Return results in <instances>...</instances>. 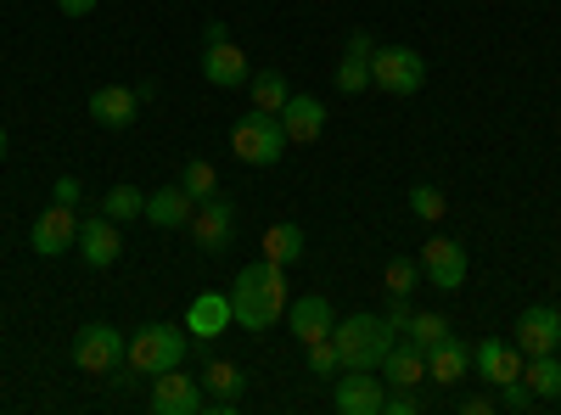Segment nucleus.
I'll return each instance as SVG.
<instances>
[{"label": "nucleus", "mask_w": 561, "mask_h": 415, "mask_svg": "<svg viewBox=\"0 0 561 415\" xmlns=\"http://www.w3.org/2000/svg\"><path fill=\"white\" fill-rule=\"evenodd\" d=\"M203 79L219 84V90H237L253 79V62L237 39H219V45H203Z\"/></svg>", "instance_id": "15"}, {"label": "nucleus", "mask_w": 561, "mask_h": 415, "mask_svg": "<svg viewBox=\"0 0 561 415\" xmlns=\"http://www.w3.org/2000/svg\"><path fill=\"white\" fill-rule=\"evenodd\" d=\"M421 410H427V399H421L415 388H393L388 404H382V415H421Z\"/></svg>", "instance_id": "34"}, {"label": "nucleus", "mask_w": 561, "mask_h": 415, "mask_svg": "<svg viewBox=\"0 0 561 415\" xmlns=\"http://www.w3.org/2000/svg\"><path fill=\"white\" fill-rule=\"evenodd\" d=\"M192 242L203 247V253H225L230 242H237V203L230 197H203L197 203V214H192Z\"/></svg>", "instance_id": "8"}, {"label": "nucleus", "mask_w": 561, "mask_h": 415, "mask_svg": "<svg viewBox=\"0 0 561 415\" xmlns=\"http://www.w3.org/2000/svg\"><path fill=\"white\" fill-rule=\"evenodd\" d=\"M118 253H124V230H118V219H107V214L79 219V258H84L90 269L118 264Z\"/></svg>", "instance_id": "14"}, {"label": "nucleus", "mask_w": 561, "mask_h": 415, "mask_svg": "<svg viewBox=\"0 0 561 415\" xmlns=\"http://www.w3.org/2000/svg\"><path fill=\"white\" fill-rule=\"evenodd\" d=\"M404 337H410L421 354H427L433 343H444V337H449V320H444L438 309H415V314H410V326H404Z\"/></svg>", "instance_id": "27"}, {"label": "nucleus", "mask_w": 561, "mask_h": 415, "mask_svg": "<svg viewBox=\"0 0 561 415\" xmlns=\"http://www.w3.org/2000/svg\"><path fill=\"white\" fill-rule=\"evenodd\" d=\"M460 410H466V415H489V410H494V393H466Z\"/></svg>", "instance_id": "38"}, {"label": "nucleus", "mask_w": 561, "mask_h": 415, "mask_svg": "<svg viewBox=\"0 0 561 415\" xmlns=\"http://www.w3.org/2000/svg\"><path fill=\"white\" fill-rule=\"evenodd\" d=\"M444 208H449V203H444V192H438V186H415V192H410V214H415V219L438 224V219H444Z\"/></svg>", "instance_id": "32"}, {"label": "nucleus", "mask_w": 561, "mask_h": 415, "mask_svg": "<svg viewBox=\"0 0 561 415\" xmlns=\"http://www.w3.org/2000/svg\"><path fill=\"white\" fill-rule=\"evenodd\" d=\"M523 382L534 388L539 404H556V399H561V359H556V354H528Z\"/></svg>", "instance_id": "24"}, {"label": "nucleus", "mask_w": 561, "mask_h": 415, "mask_svg": "<svg viewBox=\"0 0 561 415\" xmlns=\"http://www.w3.org/2000/svg\"><path fill=\"white\" fill-rule=\"evenodd\" d=\"M124 354H129V343H124L118 326H107V320H90V326H79V337H73V365L90 371V377H113L124 365Z\"/></svg>", "instance_id": "6"}, {"label": "nucleus", "mask_w": 561, "mask_h": 415, "mask_svg": "<svg viewBox=\"0 0 561 415\" xmlns=\"http://www.w3.org/2000/svg\"><path fill=\"white\" fill-rule=\"evenodd\" d=\"M287 303H293V292H287V269L280 264L259 258V264L237 269V287H230V320H237L242 332L280 326V320H287Z\"/></svg>", "instance_id": "1"}, {"label": "nucleus", "mask_w": 561, "mask_h": 415, "mask_svg": "<svg viewBox=\"0 0 561 415\" xmlns=\"http://www.w3.org/2000/svg\"><path fill=\"white\" fill-rule=\"evenodd\" d=\"M230 326H237V320H230V292H203V298H192V309H185V332H192L197 343H214Z\"/></svg>", "instance_id": "19"}, {"label": "nucleus", "mask_w": 561, "mask_h": 415, "mask_svg": "<svg viewBox=\"0 0 561 415\" xmlns=\"http://www.w3.org/2000/svg\"><path fill=\"white\" fill-rule=\"evenodd\" d=\"M152 415H197L208 399H203V377H185L180 365L174 371H158L152 377Z\"/></svg>", "instance_id": "9"}, {"label": "nucleus", "mask_w": 561, "mask_h": 415, "mask_svg": "<svg viewBox=\"0 0 561 415\" xmlns=\"http://www.w3.org/2000/svg\"><path fill=\"white\" fill-rule=\"evenodd\" d=\"M466 247L455 237H433V242H421V281L438 287V292H460L466 287Z\"/></svg>", "instance_id": "7"}, {"label": "nucleus", "mask_w": 561, "mask_h": 415, "mask_svg": "<svg viewBox=\"0 0 561 415\" xmlns=\"http://www.w3.org/2000/svg\"><path fill=\"white\" fill-rule=\"evenodd\" d=\"M511 343H517L523 354H556L561 348V314H556V303L523 309L517 326H511Z\"/></svg>", "instance_id": "13"}, {"label": "nucleus", "mask_w": 561, "mask_h": 415, "mask_svg": "<svg viewBox=\"0 0 561 415\" xmlns=\"http://www.w3.org/2000/svg\"><path fill=\"white\" fill-rule=\"evenodd\" d=\"M102 214L107 219H140V214H147V192H140V186H113L107 197H102Z\"/></svg>", "instance_id": "28"}, {"label": "nucleus", "mask_w": 561, "mask_h": 415, "mask_svg": "<svg viewBox=\"0 0 561 415\" xmlns=\"http://www.w3.org/2000/svg\"><path fill=\"white\" fill-rule=\"evenodd\" d=\"M0 163H7V129H0Z\"/></svg>", "instance_id": "42"}, {"label": "nucleus", "mask_w": 561, "mask_h": 415, "mask_svg": "<svg viewBox=\"0 0 561 415\" xmlns=\"http://www.w3.org/2000/svg\"><path fill=\"white\" fill-rule=\"evenodd\" d=\"M57 12L62 18H90V12H96V0H57Z\"/></svg>", "instance_id": "39"}, {"label": "nucleus", "mask_w": 561, "mask_h": 415, "mask_svg": "<svg viewBox=\"0 0 561 415\" xmlns=\"http://www.w3.org/2000/svg\"><path fill=\"white\" fill-rule=\"evenodd\" d=\"M280 129H287V141H293V147H309V141H320V129H325V102H314V96H298V90H293V102L280 107Z\"/></svg>", "instance_id": "20"}, {"label": "nucleus", "mask_w": 561, "mask_h": 415, "mask_svg": "<svg viewBox=\"0 0 561 415\" xmlns=\"http://www.w3.org/2000/svg\"><path fill=\"white\" fill-rule=\"evenodd\" d=\"M287 129H280V113H242L237 124H230V152H237L248 169H275L280 158H287Z\"/></svg>", "instance_id": "4"}, {"label": "nucleus", "mask_w": 561, "mask_h": 415, "mask_svg": "<svg viewBox=\"0 0 561 415\" xmlns=\"http://www.w3.org/2000/svg\"><path fill=\"white\" fill-rule=\"evenodd\" d=\"M332 343H337L343 371H382V359L399 343V332L388 326L382 314H348V320L332 326Z\"/></svg>", "instance_id": "2"}, {"label": "nucleus", "mask_w": 561, "mask_h": 415, "mask_svg": "<svg viewBox=\"0 0 561 415\" xmlns=\"http://www.w3.org/2000/svg\"><path fill=\"white\" fill-rule=\"evenodd\" d=\"M388 393H382V371H343L332 388V410L337 415H382Z\"/></svg>", "instance_id": "12"}, {"label": "nucleus", "mask_w": 561, "mask_h": 415, "mask_svg": "<svg viewBox=\"0 0 561 415\" xmlns=\"http://www.w3.org/2000/svg\"><path fill=\"white\" fill-rule=\"evenodd\" d=\"M90 118H96L102 129H129L140 118L135 84H102V90H90Z\"/></svg>", "instance_id": "18"}, {"label": "nucleus", "mask_w": 561, "mask_h": 415, "mask_svg": "<svg viewBox=\"0 0 561 415\" xmlns=\"http://www.w3.org/2000/svg\"><path fill=\"white\" fill-rule=\"evenodd\" d=\"M494 404H505V410H534L539 399H534V388L517 377V382H505V388H500V399H494Z\"/></svg>", "instance_id": "35"}, {"label": "nucleus", "mask_w": 561, "mask_h": 415, "mask_svg": "<svg viewBox=\"0 0 561 415\" xmlns=\"http://www.w3.org/2000/svg\"><path fill=\"white\" fill-rule=\"evenodd\" d=\"M415 281H421V258H388V269H382V292L388 298H410Z\"/></svg>", "instance_id": "29"}, {"label": "nucleus", "mask_w": 561, "mask_h": 415, "mask_svg": "<svg viewBox=\"0 0 561 415\" xmlns=\"http://www.w3.org/2000/svg\"><path fill=\"white\" fill-rule=\"evenodd\" d=\"M382 382H388V388H415V382H427V354H421L410 337L393 343L388 359H382Z\"/></svg>", "instance_id": "23"}, {"label": "nucleus", "mask_w": 561, "mask_h": 415, "mask_svg": "<svg viewBox=\"0 0 561 415\" xmlns=\"http://www.w3.org/2000/svg\"><path fill=\"white\" fill-rule=\"evenodd\" d=\"M248 90H253V107H259V113H280V107L293 102V84L280 79V68H253Z\"/></svg>", "instance_id": "25"}, {"label": "nucleus", "mask_w": 561, "mask_h": 415, "mask_svg": "<svg viewBox=\"0 0 561 415\" xmlns=\"http://www.w3.org/2000/svg\"><path fill=\"white\" fill-rule=\"evenodd\" d=\"M219 39H230V28H225L219 18H208V23H203V45H219Z\"/></svg>", "instance_id": "41"}, {"label": "nucleus", "mask_w": 561, "mask_h": 415, "mask_svg": "<svg viewBox=\"0 0 561 415\" xmlns=\"http://www.w3.org/2000/svg\"><path fill=\"white\" fill-rule=\"evenodd\" d=\"M332 326H337V309L325 303L320 292H309V298H293L287 303V332L309 348V343H320V337H332Z\"/></svg>", "instance_id": "16"}, {"label": "nucleus", "mask_w": 561, "mask_h": 415, "mask_svg": "<svg viewBox=\"0 0 561 415\" xmlns=\"http://www.w3.org/2000/svg\"><path fill=\"white\" fill-rule=\"evenodd\" d=\"M348 51H359V57H370V51H377V39H370L365 28H354V34H348Z\"/></svg>", "instance_id": "40"}, {"label": "nucleus", "mask_w": 561, "mask_h": 415, "mask_svg": "<svg viewBox=\"0 0 561 415\" xmlns=\"http://www.w3.org/2000/svg\"><path fill=\"white\" fill-rule=\"evenodd\" d=\"M466 377H472V343H460V337L449 332L444 343L427 348V382H438V388H460Z\"/></svg>", "instance_id": "17"}, {"label": "nucleus", "mask_w": 561, "mask_h": 415, "mask_svg": "<svg viewBox=\"0 0 561 415\" xmlns=\"http://www.w3.org/2000/svg\"><path fill=\"white\" fill-rule=\"evenodd\" d=\"M185 354H192V332L169 326V320H152V326H140L129 337V354L124 365L135 377H158V371H174V365H185Z\"/></svg>", "instance_id": "3"}, {"label": "nucleus", "mask_w": 561, "mask_h": 415, "mask_svg": "<svg viewBox=\"0 0 561 415\" xmlns=\"http://www.w3.org/2000/svg\"><path fill=\"white\" fill-rule=\"evenodd\" d=\"M410 314H415V309H410L404 298H388V314H382V320H388L393 332H404V326H410Z\"/></svg>", "instance_id": "37"}, {"label": "nucleus", "mask_w": 561, "mask_h": 415, "mask_svg": "<svg viewBox=\"0 0 561 415\" xmlns=\"http://www.w3.org/2000/svg\"><path fill=\"white\" fill-rule=\"evenodd\" d=\"M337 90H343V96H359V90H370V57L343 51V62H337Z\"/></svg>", "instance_id": "30"}, {"label": "nucleus", "mask_w": 561, "mask_h": 415, "mask_svg": "<svg viewBox=\"0 0 561 415\" xmlns=\"http://www.w3.org/2000/svg\"><path fill=\"white\" fill-rule=\"evenodd\" d=\"M0 359H7V354H0Z\"/></svg>", "instance_id": "43"}, {"label": "nucleus", "mask_w": 561, "mask_h": 415, "mask_svg": "<svg viewBox=\"0 0 561 415\" xmlns=\"http://www.w3.org/2000/svg\"><path fill=\"white\" fill-rule=\"evenodd\" d=\"M28 247H34L39 258L73 253V247H79V219H73V208H62V203L45 208V214L34 219V230H28Z\"/></svg>", "instance_id": "11"}, {"label": "nucleus", "mask_w": 561, "mask_h": 415, "mask_svg": "<svg viewBox=\"0 0 561 415\" xmlns=\"http://www.w3.org/2000/svg\"><path fill=\"white\" fill-rule=\"evenodd\" d=\"M203 393H214V410H237L242 393H248V371H242V365H230V359H208Z\"/></svg>", "instance_id": "22"}, {"label": "nucleus", "mask_w": 561, "mask_h": 415, "mask_svg": "<svg viewBox=\"0 0 561 415\" xmlns=\"http://www.w3.org/2000/svg\"><path fill=\"white\" fill-rule=\"evenodd\" d=\"M62 208H79V180L73 174H57V192H51Z\"/></svg>", "instance_id": "36"}, {"label": "nucleus", "mask_w": 561, "mask_h": 415, "mask_svg": "<svg viewBox=\"0 0 561 415\" xmlns=\"http://www.w3.org/2000/svg\"><path fill=\"white\" fill-rule=\"evenodd\" d=\"M309 371H314V377H337V371H343V359H337V343H332V337L309 343Z\"/></svg>", "instance_id": "33"}, {"label": "nucleus", "mask_w": 561, "mask_h": 415, "mask_svg": "<svg viewBox=\"0 0 561 415\" xmlns=\"http://www.w3.org/2000/svg\"><path fill=\"white\" fill-rule=\"evenodd\" d=\"M370 84H377L382 96H415V90L427 84V62H421L410 45H377V51H370Z\"/></svg>", "instance_id": "5"}, {"label": "nucleus", "mask_w": 561, "mask_h": 415, "mask_svg": "<svg viewBox=\"0 0 561 415\" xmlns=\"http://www.w3.org/2000/svg\"><path fill=\"white\" fill-rule=\"evenodd\" d=\"M264 258H270V264H280V269L298 264V258H304V230H298L293 219L270 224V230H264Z\"/></svg>", "instance_id": "26"}, {"label": "nucleus", "mask_w": 561, "mask_h": 415, "mask_svg": "<svg viewBox=\"0 0 561 415\" xmlns=\"http://www.w3.org/2000/svg\"><path fill=\"white\" fill-rule=\"evenodd\" d=\"M192 214H197V197L185 192V186H158V192H147V219H152L158 230H185V224H192Z\"/></svg>", "instance_id": "21"}, {"label": "nucleus", "mask_w": 561, "mask_h": 415, "mask_svg": "<svg viewBox=\"0 0 561 415\" xmlns=\"http://www.w3.org/2000/svg\"><path fill=\"white\" fill-rule=\"evenodd\" d=\"M180 186H185V192H192V197L203 203V197H214V192H219V174H214V163L192 158V163L180 169Z\"/></svg>", "instance_id": "31"}, {"label": "nucleus", "mask_w": 561, "mask_h": 415, "mask_svg": "<svg viewBox=\"0 0 561 415\" xmlns=\"http://www.w3.org/2000/svg\"><path fill=\"white\" fill-rule=\"evenodd\" d=\"M523 365H528V354L517 348V343H505V337H483V343H472V371L500 393L505 382H517L523 377Z\"/></svg>", "instance_id": "10"}]
</instances>
